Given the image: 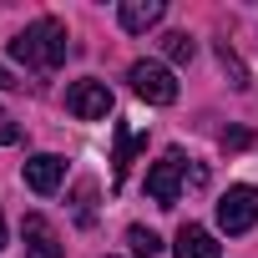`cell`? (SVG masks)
I'll list each match as a JSON object with an SVG mask.
<instances>
[{
	"label": "cell",
	"mask_w": 258,
	"mask_h": 258,
	"mask_svg": "<svg viewBox=\"0 0 258 258\" xmlns=\"http://www.w3.org/2000/svg\"><path fill=\"white\" fill-rule=\"evenodd\" d=\"M223 147H248V132H223Z\"/></svg>",
	"instance_id": "5bb4252c"
},
{
	"label": "cell",
	"mask_w": 258,
	"mask_h": 258,
	"mask_svg": "<svg viewBox=\"0 0 258 258\" xmlns=\"http://www.w3.org/2000/svg\"><path fill=\"white\" fill-rule=\"evenodd\" d=\"M126 76H132V91L142 101H152V106H172L177 101V81H172V71L162 61H137Z\"/></svg>",
	"instance_id": "7a4b0ae2"
},
{
	"label": "cell",
	"mask_w": 258,
	"mask_h": 258,
	"mask_svg": "<svg viewBox=\"0 0 258 258\" xmlns=\"http://www.w3.org/2000/svg\"><path fill=\"white\" fill-rule=\"evenodd\" d=\"M0 142L11 147V142H21V132H16V126H0Z\"/></svg>",
	"instance_id": "9a60e30c"
},
{
	"label": "cell",
	"mask_w": 258,
	"mask_h": 258,
	"mask_svg": "<svg viewBox=\"0 0 258 258\" xmlns=\"http://www.w3.org/2000/svg\"><path fill=\"white\" fill-rule=\"evenodd\" d=\"M126 243H132L137 258H157V253H162V238H157L152 228H142V223H137V228H126Z\"/></svg>",
	"instance_id": "30bf717a"
},
{
	"label": "cell",
	"mask_w": 258,
	"mask_h": 258,
	"mask_svg": "<svg viewBox=\"0 0 258 258\" xmlns=\"http://www.w3.org/2000/svg\"><path fill=\"white\" fill-rule=\"evenodd\" d=\"M172 253H177V258H218V253H223V243H218L208 228H198V223H182V228H177V243H172Z\"/></svg>",
	"instance_id": "ba28073f"
},
{
	"label": "cell",
	"mask_w": 258,
	"mask_h": 258,
	"mask_svg": "<svg viewBox=\"0 0 258 258\" xmlns=\"http://www.w3.org/2000/svg\"><path fill=\"white\" fill-rule=\"evenodd\" d=\"M0 248H6V213H0Z\"/></svg>",
	"instance_id": "e0dca14e"
},
{
	"label": "cell",
	"mask_w": 258,
	"mask_h": 258,
	"mask_svg": "<svg viewBox=\"0 0 258 258\" xmlns=\"http://www.w3.org/2000/svg\"><path fill=\"white\" fill-rule=\"evenodd\" d=\"M182 172H187L182 152H177V147L162 152V162H152V172H147V198H152L157 208H172L177 192H182Z\"/></svg>",
	"instance_id": "277c9868"
},
{
	"label": "cell",
	"mask_w": 258,
	"mask_h": 258,
	"mask_svg": "<svg viewBox=\"0 0 258 258\" xmlns=\"http://www.w3.org/2000/svg\"><path fill=\"white\" fill-rule=\"evenodd\" d=\"M11 86H16V81H11V71H6V66H0V91H11Z\"/></svg>",
	"instance_id": "2e32d148"
},
{
	"label": "cell",
	"mask_w": 258,
	"mask_h": 258,
	"mask_svg": "<svg viewBox=\"0 0 258 258\" xmlns=\"http://www.w3.org/2000/svg\"><path fill=\"white\" fill-rule=\"evenodd\" d=\"M162 51H167V61H177V66L198 56V46H192V36H187V31H167V36H162Z\"/></svg>",
	"instance_id": "8fae6325"
},
{
	"label": "cell",
	"mask_w": 258,
	"mask_h": 258,
	"mask_svg": "<svg viewBox=\"0 0 258 258\" xmlns=\"http://www.w3.org/2000/svg\"><path fill=\"white\" fill-rule=\"evenodd\" d=\"M132 152H137V142H132V137H126L121 126H116V157H111V162H116V182L126 177V162H132Z\"/></svg>",
	"instance_id": "4fadbf2b"
},
{
	"label": "cell",
	"mask_w": 258,
	"mask_h": 258,
	"mask_svg": "<svg viewBox=\"0 0 258 258\" xmlns=\"http://www.w3.org/2000/svg\"><path fill=\"white\" fill-rule=\"evenodd\" d=\"M167 16V6L162 0H121V11H116V21H121V31H152L157 21Z\"/></svg>",
	"instance_id": "9c48e42d"
},
{
	"label": "cell",
	"mask_w": 258,
	"mask_h": 258,
	"mask_svg": "<svg viewBox=\"0 0 258 258\" xmlns=\"http://www.w3.org/2000/svg\"><path fill=\"white\" fill-rule=\"evenodd\" d=\"M66 111H71L76 121H101V116L111 111V86H106V81H71Z\"/></svg>",
	"instance_id": "5b68a950"
},
{
	"label": "cell",
	"mask_w": 258,
	"mask_h": 258,
	"mask_svg": "<svg viewBox=\"0 0 258 258\" xmlns=\"http://www.w3.org/2000/svg\"><path fill=\"white\" fill-rule=\"evenodd\" d=\"M21 233H26V258H66V248H61L56 228H51L41 213H31V218L21 223Z\"/></svg>",
	"instance_id": "8992f818"
},
{
	"label": "cell",
	"mask_w": 258,
	"mask_h": 258,
	"mask_svg": "<svg viewBox=\"0 0 258 258\" xmlns=\"http://www.w3.org/2000/svg\"><path fill=\"white\" fill-rule=\"evenodd\" d=\"M258 223V187H228L223 198H218V228L223 233H248Z\"/></svg>",
	"instance_id": "3957f363"
},
{
	"label": "cell",
	"mask_w": 258,
	"mask_h": 258,
	"mask_svg": "<svg viewBox=\"0 0 258 258\" xmlns=\"http://www.w3.org/2000/svg\"><path fill=\"white\" fill-rule=\"evenodd\" d=\"M11 56H16L21 66H31V71H56V66L66 61V26L51 21V16L31 21V26L11 41Z\"/></svg>",
	"instance_id": "6da1fadb"
},
{
	"label": "cell",
	"mask_w": 258,
	"mask_h": 258,
	"mask_svg": "<svg viewBox=\"0 0 258 258\" xmlns=\"http://www.w3.org/2000/svg\"><path fill=\"white\" fill-rule=\"evenodd\" d=\"M61 177H66V162H61L56 152H36V157L26 162V187H31V192H56Z\"/></svg>",
	"instance_id": "52a82bcc"
},
{
	"label": "cell",
	"mask_w": 258,
	"mask_h": 258,
	"mask_svg": "<svg viewBox=\"0 0 258 258\" xmlns=\"http://www.w3.org/2000/svg\"><path fill=\"white\" fill-rule=\"evenodd\" d=\"M218 61H223V71L233 76V86H238V91H248V71H243V61L233 56V46H228V41L218 46Z\"/></svg>",
	"instance_id": "7c38bea8"
}]
</instances>
